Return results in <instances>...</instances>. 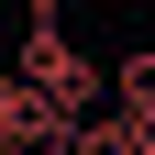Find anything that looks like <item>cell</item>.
I'll list each match as a JSON object with an SVG mask.
<instances>
[{
	"instance_id": "8992f818",
	"label": "cell",
	"mask_w": 155,
	"mask_h": 155,
	"mask_svg": "<svg viewBox=\"0 0 155 155\" xmlns=\"http://www.w3.org/2000/svg\"><path fill=\"white\" fill-rule=\"evenodd\" d=\"M144 11H155V0H144Z\"/></svg>"
},
{
	"instance_id": "3957f363",
	"label": "cell",
	"mask_w": 155,
	"mask_h": 155,
	"mask_svg": "<svg viewBox=\"0 0 155 155\" xmlns=\"http://www.w3.org/2000/svg\"><path fill=\"white\" fill-rule=\"evenodd\" d=\"M67 155H133V133H122V111H89V122H78V144Z\"/></svg>"
},
{
	"instance_id": "277c9868",
	"label": "cell",
	"mask_w": 155,
	"mask_h": 155,
	"mask_svg": "<svg viewBox=\"0 0 155 155\" xmlns=\"http://www.w3.org/2000/svg\"><path fill=\"white\" fill-rule=\"evenodd\" d=\"M122 133H133V155H155V100H133V111H122Z\"/></svg>"
},
{
	"instance_id": "7a4b0ae2",
	"label": "cell",
	"mask_w": 155,
	"mask_h": 155,
	"mask_svg": "<svg viewBox=\"0 0 155 155\" xmlns=\"http://www.w3.org/2000/svg\"><path fill=\"white\" fill-rule=\"evenodd\" d=\"M111 100H122V111H133V100H155V45H133V55H111Z\"/></svg>"
},
{
	"instance_id": "5b68a950",
	"label": "cell",
	"mask_w": 155,
	"mask_h": 155,
	"mask_svg": "<svg viewBox=\"0 0 155 155\" xmlns=\"http://www.w3.org/2000/svg\"><path fill=\"white\" fill-rule=\"evenodd\" d=\"M22 11H33V22H55V11H67V0H22Z\"/></svg>"
},
{
	"instance_id": "6da1fadb",
	"label": "cell",
	"mask_w": 155,
	"mask_h": 155,
	"mask_svg": "<svg viewBox=\"0 0 155 155\" xmlns=\"http://www.w3.org/2000/svg\"><path fill=\"white\" fill-rule=\"evenodd\" d=\"M11 78H22L33 100L78 111V122H89V111H100V89H111L100 55H78V45H67V22H33V33H22V55H11Z\"/></svg>"
}]
</instances>
